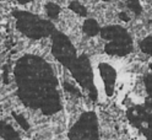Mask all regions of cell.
Listing matches in <instances>:
<instances>
[{
	"label": "cell",
	"mask_w": 152,
	"mask_h": 140,
	"mask_svg": "<svg viewBox=\"0 0 152 140\" xmlns=\"http://www.w3.org/2000/svg\"><path fill=\"white\" fill-rule=\"evenodd\" d=\"M17 29L31 38H41L54 33V26L47 20L26 11H15Z\"/></svg>",
	"instance_id": "obj_1"
},
{
	"label": "cell",
	"mask_w": 152,
	"mask_h": 140,
	"mask_svg": "<svg viewBox=\"0 0 152 140\" xmlns=\"http://www.w3.org/2000/svg\"><path fill=\"white\" fill-rule=\"evenodd\" d=\"M101 36L109 42L106 44V52L109 54L126 55L131 51V37L124 27L107 26L101 30Z\"/></svg>",
	"instance_id": "obj_2"
},
{
	"label": "cell",
	"mask_w": 152,
	"mask_h": 140,
	"mask_svg": "<svg viewBox=\"0 0 152 140\" xmlns=\"http://www.w3.org/2000/svg\"><path fill=\"white\" fill-rule=\"evenodd\" d=\"M53 53L55 58L68 68H70L76 60L75 48L71 42L68 37L59 32H55L53 36Z\"/></svg>",
	"instance_id": "obj_3"
},
{
	"label": "cell",
	"mask_w": 152,
	"mask_h": 140,
	"mask_svg": "<svg viewBox=\"0 0 152 140\" xmlns=\"http://www.w3.org/2000/svg\"><path fill=\"white\" fill-rule=\"evenodd\" d=\"M94 114H86L71 129V140H97V124Z\"/></svg>",
	"instance_id": "obj_4"
},
{
	"label": "cell",
	"mask_w": 152,
	"mask_h": 140,
	"mask_svg": "<svg viewBox=\"0 0 152 140\" xmlns=\"http://www.w3.org/2000/svg\"><path fill=\"white\" fill-rule=\"evenodd\" d=\"M74 78L80 82V85L83 87H91L92 85V70L90 67L88 59L82 55L80 58H76L74 64L70 67Z\"/></svg>",
	"instance_id": "obj_5"
},
{
	"label": "cell",
	"mask_w": 152,
	"mask_h": 140,
	"mask_svg": "<svg viewBox=\"0 0 152 140\" xmlns=\"http://www.w3.org/2000/svg\"><path fill=\"white\" fill-rule=\"evenodd\" d=\"M99 73L101 78L103 79L104 91H106L107 96H112L114 92V86H115L117 81V71L113 67L108 64H101L99 65Z\"/></svg>",
	"instance_id": "obj_6"
},
{
	"label": "cell",
	"mask_w": 152,
	"mask_h": 140,
	"mask_svg": "<svg viewBox=\"0 0 152 140\" xmlns=\"http://www.w3.org/2000/svg\"><path fill=\"white\" fill-rule=\"evenodd\" d=\"M82 30L87 36L94 37V36H97L98 33H101L102 29L99 27L98 22L94 20V18H87V20L85 21L83 25H82Z\"/></svg>",
	"instance_id": "obj_7"
},
{
	"label": "cell",
	"mask_w": 152,
	"mask_h": 140,
	"mask_svg": "<svg viewBox=\"0 0 152 140\" xmlns=\"http://www.w3.org/2000/svg\"><path fill=\"white\" fill-rule=\"evenodd\" d=\"M0 135L5 140H21L20 136L17 135V133L11 127H9L7 124H5L3 122H0Z\"/></svg>",
	"instance_id": "obj_8"
},
{
	"label": "cell",
	"mask_w": 152,
	"mask_h": 140,
	"mask_svg": "<svg viewBox=\"0 0 152 140\" xmlns=\"http://www.w3.org/2000/svg\"><path fill=\"white\" fill-rule=\"evenodd\" d=\"M69 9L72 12L77 14L79 16H86L87 15L86 7H85L80 1H77V0H74V1H71L70 5H69Z\"/></svg>",
	"instance_id": "obj_9"
},
{
	"label": "cell",
	"mask_w": 152,
	"mask_h": 140,
	"mask_svg": "<svg viewBox=\"0 0 152 140\" xmlns=\"http://www.w3.org/2000/svg\"><path fill=\"white\" fill-rule=\"evenodd\" d=\"M60 11H61L60 7L56 4H54V3H48L45 5V12H47V15H48L50 18H56L59 16Z\"/></svg>",
	"instance_id": "obj_10"
},
{
	"label": "cell",
	"mask_w": 152,
	"mask_h": 140,
	"mask_svg": "<svg viewBox=\"0 0 152 140\" xmlns=\"http://www.w3.org/2000/svg\"><path fill=\"white\" fill-rule=\"evenodd\" d=\"M126 6L129 7V10H131L135 15H140L142 12V6L140 0H128Z\"/></svg>",
	"instance_id": "obj_11"
},
{
	"label": "cell",
	"mask_w": 152,
	"mask_h": 140,
	"mask_svg": "<svg viewBox=\"0 0 152 140\" xmlns=\"http://www.w3.org/2000/svg\"><path fill=\"white\" fill-rule=\"evenodd\" d=\"M14 117H15V119H16V122L18 123V124H20L23 129H28V128H30V125H28V123H27V120L22 117V116H20V114H14Z\"/></svg>",
	"instance_id": "obj_12"
},
{
	"label": "cell",
	"mask_w": 152,
	"mask_h": 140,
	"mask_svg": "<svg viewBox=\"0 0 152 140\" xmlns=\"http://www.w3.org/2000/svg\"><path fill=\"white\" fill-rule=\"evenodd\" d=\"M20 4H27V3H30V1H33V0H17Z\"/></svg>",
	"instance_id": "obj_13"
},
{
	"label": "cell",
	"mask_w": 152,
	"mask_h": 140,
	"mask_svg": "<svg viewBox=\"0 0 152 140\" xmlns=\"http://www.w3.org/2000/svg\"><path fill=\"white\" fill-rule=\"evenodd\" d=\"M103 1H110V0H103Z\"/></svg>",
	"instance_id": "obj_14"
},
{
	"label": "cell",
	"mask_w": 152,
	"mask_h": 140,
	"mask_svg": "<svg viewBox=\"0 0 152 140\" xmlns=\"http://www.w3.org/2000/svg\"><path fill=\"white\" fill-rule=\"evenodd\" d=\"M151 3H152V0H151Z\"/></svg>",
	"instance_id": "obj_15"
},
{
	"label": "cell",
	"mask_w": 152,
	"mask_h": 140,
	"mask_svg": "<svg viewBox=\"0 0 152 140\" xmlns=\"http://www.w3.org/2000/svg\"><path fill=\"white\" fill-rule=\"evenodd\" d=\"M0 1H1V0H0Z\"/></svg>",
	"instance_id": "obj_16"
}]
</instances>
